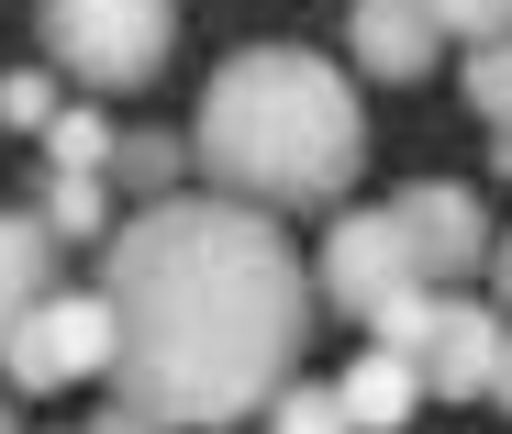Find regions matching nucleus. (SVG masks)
<instances>
[{
	"instance_id": "obj_1",
	"label": "nucleus",
	"mask_w": 512,
	"mask_h": 434,
	"mask_svg": "<svg viewBox=\"0 0 512 434\" xmlns=\"http://www.w3.org/2000/svg\"><path fill=\"white\" fill-rule=\"evenodd\" d=\"M101 301L123 323L112 401L156 412L167 434H223L290 390L323 279L290 256L279 212L179 190V201H145L134 223L101 234Z\"/></svg>"
},
{
	"instance_id": "obj_2",
	"label": "nucleus",
	"mask_w": 512,
	"mask_h": 434,
	"mask_svg": "<svg viewBox=\"0 0 512 434\" xmlns=\"http://www.w3.org/2000/svg\"><path fill=\"white\" fill-rule=\"evenodd\" d=\"M201 179L256 212H346V179L368 167V112L346 67L312 45H234L201 90Z\"/></svg>"
},
{
	"instance_id": "obj_3",
	"label": "nucleus",
	"mask_w": 512,
	"mask_h": 434,
	"mask_svg": "<svg viewBox=\"0 0 512 434\" xmlns=\"http://www.w3.org/2000/svg\"><path fill=\"white\" fill-rule=\"evenodd\" d=\"M34 34L78 90H145L179 45V0H34Z\"/></svg>"
},
{
	"instance_id": "obj_4",
	"label": "nucleus",
	"mask_w": 512,
	"mask_h": 434,
	"mask_svg": "<svg viewBox=\"0 0 512 434\" xmlns=\"http://www.w3.org/2000/svg\"><path fill=\"white\" fill-rule=\"evenodd\" d=\"M379 345L412 357L435 401H490L501 345H512V312H501V301H457V290H412V301L379 323Z\"/></svg>"
},
{
	"instance_id": "obj_5",
	"label": "nucleus",
	"mask_w": 512,
	"mask_h": 434,
	"mask_svg": "<svg viewBox=\"0 0 512 434\" xmlns=\"http://www.w3.org/2000/svg\"><path fill=\"white\" fill-rule=\"evenodd\" d=\"M412 290H435L423 279V256H412V234H401V212L379 201V212H334V234H323V301L346 312V323H390Z\"/></svg>"
},
{
	"instance_id": "obj_6",
	"label": "nucleus",
	"mask_w": 512,
	"mask_h": 434,
	"mask_svg": "<svg viewBox=\"0 0 512 434\" xmlns=\"http://www.w3.org/2000/svg\"><path fill=\"white\" fill-rule=\"evenodd\" d=\"M112 357H123L112 301L101 290H56L12 345H0V379L12 390H67V379H112Z\"/></svg>"
},
{
	"instance_id": "obj_7",
	"label": "nucleus",
	"mask_w": 512,
	"mask_h": 434,
	"mask_svg": "<svg viewBox=\"0 0 512 434\" xmlns=\"http://www.w3.org/2000/svg\"><path fill=\"white\" fill-rule=\"evenodd\" d=\"M390 212H401V234H412V256H423L435 290H446V279H479L490 256H501V234H490V212H479L468 179H412Z\"/></svg>"
},
{
	"instance_id": "obj_8",
	"label": "nucleus",
	"mask_w": 512,
	"mask_h": 434,
	"mask_svg": "<svg viewBox=\"0 0 512 434\" xmlns=\"http://www.w3.org/2000/svg\"><path fill=\"white\" fill-rule=\"evenodd\" d=\"M346 45H357L368 78H435L446 23L423 12V0H357V12H346Z\"/></svg>"
},
{
	"instance_id": "obj_9",
	"label": "nucleus",
	"mask_w": 512,
	"mask_h": 434,
	"mask_svg": "<svg viewBox=\"0 0 512 434\" xmlns=\"http://www.w3.org/2000/svg\"><path fill=\"white\" fill-rule=\"evenodd\" d=\"M56 245H67V234H56L45 212H0V345L67 290V279H56Z\"/></svg>"
},
{
	"instance_id": "obj_10",
	"label": "nucleus",
	"mask_w": 512,
	"mask_h": 434,
	"mask_svg": "<svg viewBox=\"0 0 512 434\" xmlns=\"http://www.w3.org/2000/svg\"><path fill=\"white\" fill-rule=\"evenodd\" d=\"M346 412H357V434H401L412 423V401H423V368L412 357H390V345H368V357H346Z\"/></svg>"
},
{
	"instance_id": "obj_11",
	"label": "nucleus",
	"mask_w": 512,
	"mask_h": 434,
	"mask_svg": "<svg viewBox=\"0 0 512 434\" xmlns=\"http://www.w3.org/2000/svg\"><path fill=\"white\" fill-rule=\"evenodd\" d=\"M112 156H123V134H112L90 101H67V112L45 123V179H112Z\"/></svg>"
},
{
	"instance_id": "obj_12",
	"label": "nucleus",
	"mask_w": 512,
	"mask_h": 434,
	"mask_svg": "<svg viewBox=\"0 0 512 434\" xmlns=\"http://www.w3.org/2000/svg\"><path fill=\"white\" fill-rule=\"evenodd\" d=\"M112 179H134L145 201H179V179H201V145H190V134H123Z\"/></svg>"
},
{
	"instance_id": "obj_13",
	"label": "nucleus",
	"mask_w": 512,
	"mask_h": 434,
	"mask_svg": "<svg viewBox=\"0 0 512 434\" xmlns=\"http://www.w3.org/2000/svg\"><path fill=\"white\" fill-rule=\"evenodd\" d=\"M268 434H357V412H346V390H323V379H290V390L268 401Z\"/></svg>"
},
{
	"instance_id": "obj_14",
	"label": "nucleus",
	"mask_w": 512,
	"mask_h": 434,
	"mask_svg": "<svg viewBox=\"0 0 512 434\" xmlns=\"http://www.w3.org/2000/svg\"><path fill=\"white\" fill-rule=\"evenodd\" d=\"M457 90L479 101V123H490V134H512V34H501V45H468Z\"/></svg>"
},
{
	"instance_id": "obj_15",
	"label": "nucleus",
	"mask_w": 512,
	"mask_h": 434,
	"mask_svg": "<svg viewBox=\"0 0 512 434\" xmlns=\"http://www.w3.org/2000/svg\"><path fill=\"white\" fill-rule=\"evenodd\" d=\"M45 223H56V234H78V245L112 234V179H45Z\"/></svg>"
},
{
	"instance_id": "obj_16",
	"label": "nucleus",
	"mask_w": 512,
	"mask_h": 434,
	"mask_svg": "<svg viewBox=\"0 0 512 434\" xmlns=\"http://www.w3.org/2000/svg\"><path fill=\"white\" fill-rule=\"evenodd\" d=\"M67 101H56V67H12V78H0V123H12V134H45Z\"/></svg>"
},
{
	"instance_id": "obj_17",
	"label": "nucleus",
	"mask_w": 512,
	"mask_h": 434,
	"mask_svg": "<svg viewBox=\"0 0 512 434\" xmlns=\"http://www.w3.org/2000/svg\"><path fill=\"white\" fill-rule=\"evenodd\" d=\"M423 12H435L457 45H501L512 34V0H423Z\"/></svg>"
},
{
	"instance_id": "obj_18",
	"label": "nucleus",
	"mask_w": 512,
	"mask_h": 434,
	"mask_svg": "<svg viewBox=\"0 0 512 434\" xmlns=\"http://www.w3.org/2000/svg\"><path fill=\"white\" fill-rule=\"evenodd\" d=\"M78 434H167V423H156V412H134V401H101Z\"/></svg>"
},
{
	"instance_id": "obj_19",
	"label": "nucleus",
	"mask_w": 512,
	"mask_h": 434,
	"mask_svg": "<svg viewBox=\"0 0 512 434\" xmlns=\"http://www.w3.org/2000/svg\"><path fill=\"white\" fill-rule=\"evenodd\" d=\"M490 301L512 312V234H501V256H490Z\"/></svg>"
},
{
	"instance_id": "obj_20",
	"label": "nucleus",
	"mask_w": 512,
	"mask_h": 434,
	"mask_svg": "<svg viewBox=\"0 0 512 434\" xmlns=\"http://www.w3.org/2000/svg\"><path fill=\"white\" fill-rule=\"evenodd\" d=\"M490 179H512V134H490Z\"/></svg>"
},
{
	"instance_id": "obj_21",
	"label": "nucleus",
	"mask_w": 512,
	"mask_h": 434,
	"mask_svg": "<svg viewBox=\"0 0 512 434\" xmlns=\"http://www.w3.org/2000/svg\"><path fill=\"white\" fill-rule=\"evenodd\" d=\"M490 401H501V412H512V345H501V379H490Z\"/></svg>"
},
{
	"instance_id": "obj_22",
	"label": "nucleus",
	"mask_w": 512,
	"mask_h": 434,
	"mask_svg": "<svg viewBox=\"0 0 512 434\" xmlns=\"http://www.w3.org/2000/svg\"><path fill=\"white\" fill-rule=\"evenodd\" d=\"M0 434H23V412H12V401H0Z\"/></svg>"
}]
</instances>
